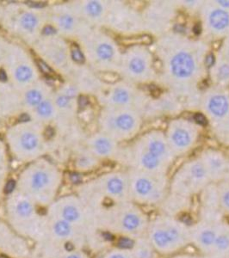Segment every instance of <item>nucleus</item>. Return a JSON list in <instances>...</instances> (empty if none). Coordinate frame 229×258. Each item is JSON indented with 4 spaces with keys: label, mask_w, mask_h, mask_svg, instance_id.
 Listing matches in <instances>:
<instances>
[{
    "label": "nucleus",
    "mask_w": 229,
    "mask_h": 258,
    "mask_svg": "<svg viewBox=\"0 0 229 258\" xmlns=\"http://www.w3.org/2000/svg\"><path fill=\"white\" fill-rule=\"evenodd\" d=\"M146 237L158 254L174 255L191 244V226L174 215L160 214L150 220Z\"/></svg>",
    "instance_id": "f257e3e1"
},
{
    "label": "nucleus",
    "mask_w": 229,
    "mask_h": 258,
    "mask_svg": "<svg viewBox=\"0 0 229 258\" xmlns=\"http://www.w3.org/2000/svg\"><path fill=\"white\" fill-rule=\"evenodd\" d=\"M130 197L139 204L155 206L163 203L167 196V179L163 174L133 170L129 176Z\"/></svg>",
    "instance_id": "f03ea898"
},
{
    "label": "nucleus",
    "mask_w": 229,
    "mask_h": 258,
    "mask_svg": "<svg viewBox=\"0 0 229 258\" xmlns=\"http://www.w3.org/2000/svg\"><path fill=\"white\" fill-rule=\"evenodd\" d=\"M8 141L12 152L21 158H34L44 149L41 129L32 122L19 124L8 133Z\"/></svg>",
    "instance_id": "7ed1b4c3"
},
{
    "label": "nucleus",
    "mask_w": 229,
    "mask_h": 258,
    "mask_svg": "<svg viewBox=\"0 0 229 258\" xmlns=\"http://www.w3.org/2000/svg\"><path fill=\"white\" fill-rule=\"evenodd\" d=\"M210 180L205 167L200 159L189 162L175 175L173 182L174 196L188 199L189 197L203 191Z\"/></svg>",
    "instance_id": "20e7f679"
},
{
    "label": "nucleus",
    "mask_w": 229,
    "mask_h": 258,
    "mask_svg": "<svg viewBox=\"0 0 229 258\" xmlns=\"http://www.w3.org/2000/svg\"><path fill=\"white\" fill-rule=\"evenodd\" d=\"M81 38L85 53L92 64L101 68H110L120 63L118 47L111 39L89 30Z\"/></svg>",
    "instance_id": "39448f33"
},
{
    "label": "nucleus",
    "mask_w": 229,
    "mask_h": 258,
    "mask_svg": "<svg viewBox=\"0 0 229 258\" xmlns=\"http://www.w3.org/2000/svg\"><path fill=\"white\" fill-rule=\"evenodd\" d=\"M101 126L105 135L112 139H126L136 132L139 126L138 114L126 108H109L102 113Z\"/></svg>",
    "instance_id": "423d86ee"
},
{
    "label": "nucleus",
    "mask_w": 229,
    "mask_h": 258,
    "mask_svg": "<svg viewBox=\"0 0 229 258\" xmlns=\"http://www.w3.org/2000/svg\"><path fill=\"white\" fill-rule=\"evenodd\" d=\"M6 63L12 81L18 88L26 90L37 80V71L29 55L24 50L16 46H7Z\"/></svg>",
    "instance_id": "0eeeda50"
},
{
    "label": "nucleus",
    "mask_w": 229,
    "mask_h": 258,
    "mask_svg": "<svg viewBox=\"0 0 229 258\" xmlns=\"http://www.w3.org/2000/svg\"><path fill=\"white\" fill-rule=\"evenodd\" d=\"M150 219L146 212L134 204H126L118 217L119 231L136 238L146 236Z\"/></svg>",
    "instance_id": "6e6552de"
},
{
    "label": "nucleus",
    "mask_w": 229,
    "mask_h": 258,
    "mask_svg": "<svg viewBox=\"0 0 229 258\" xmlns=\"http://www.w3.org/2000/svg\"><path fill=\"white\" fill-rule=\"evenodd\" d=\"M221 221L201 220L191 226V244L203 255H211L214 242L220 231Z\"/></svg>",
    "instance_id": "1a4fd4ad"
},
{
    "label": "nucleus",
    "mask_w": 229,
    "mask_h": 258,
    "mask_svg": "<svg viewBox=\"0 0 229 258\" xmlns=\"http://www.w3.org/2000/svg\"><path fill=\"white\" fill-rule=\"evenodd\" d=\"M53 23L56 28L64 35H80L82 36L88 30H86L82 19L77 15L73 7L60 6L53 9Z\"/></svg>",
    "instance_id": "9d476101"
},
{
    "label": "nucleus",
    "mask_w": 229,
    "mask_h": 258,
    "mask_svg": "<svg viewBox=\"0 0 229 258\" xmlns=\"http://www.w3.org/2000/svg\"><path fill=\"white\" fill-rule=\"evenodd\" d=\"M43 16L35 10H23L13 18L12 27L23 38L34 40L41 30Z\"/></svg>",
    "instance_id": "9b49d317"
},
{
    "label": "nucleus",
    "mask_w": 229,
    "mask_h": 258,
    "mask_svg": "<svg viewBox=\"0 0 229 258\" xmlns=\"http://www.w3.org/2000/svg\"><path fill=\"white\" fill-rule=\"evenodd\" d=\"M124 74L133 80H144L150 68V60L147 53L134 49L127 52L122 59Z\"/></svg>",
    "instance_id": "f8f14e48"
},
{
    "label": "nucleus",
    "mask_w": 229,
    "mask_h": 258,
    "mask_svg": "<svg viewBox=\"0 0 229 258\" xmlns=\"http://www.w3.org/2000/svg\"><path fill=\"white\" fill-rule=\"evenodd\" d=\"M168 139L171 151L178 153H185L193 144L194 130L186 122L175 121L169 128Z\"/></svg>",
    "instance_id": "ddd939ff"
},
{
    "label": "nucleus",
    "mask_w": 229,
    "mask_h": 258,
    "mask_svg": "<svg viewBox=\"0 0 229 258\" xmlns=\"http://www.w3.org/2000/svg\"><path fill=\"white\" fill-rule=\"evenodd\" d=\"M200 160L205 167L210 182H222L226 178L229 162L222 154L214 151H207Z\"/></svg>",
    "instance_id": "4468645a"
},
{
    "label": "nucleus",
    "mask_w": 229,
    "mask_h": 258,
    "mask_svg": "<svg viewBox=\"0 0 229 258\" xmlns=\"http://www.w3.org/2000/svg\"><path fill=\"white\" fill-rule=\"evenodd\" d=\"M169 68L175 79L185 80L193 76L197 64L191 53L187 51H180L170 58Z\"/></svg>",
    "instance_id": "2eb2a0df"
},
{
    "label": "nucleus",
    "mask_w": 229,
    "mask_h": 258,
    "mask_svg": "<svg viewBox=\"0 0 229 258\" xmlns=\"http://www.w3.org/2000/svg\"><path fill=\"white\" fill-rule=\"evenodd\" d=\"M103 188L111 198L126 201L130 197V181L124 174L113 173L103 179Z\"/></svg>",
    "instance_id": "dca6fc26"
},
{
    "label": "nucleus",
    "mask_w": 229,
    "mask_h": 258,
    "mask_svg": "<svg viewBox=\"0 0 229 258\" xmlns=\"http://www.w3.org/2000/svg\"><path fill=\"white\" fill-rule=\"evenodd\" d=\"M134 91L130 86L118 85L113 86L107 93L103 94V103L109 108H126L130 109L134 102Z\"/></svg>",
    "instance_id": "f3484780"
},
{
    "label": "nucleus",
    "mask_w": 229,
    "mask_h": 258,
    "mask_svg": "<svg viewBox=\"0 0 229 258\" xmlns=\"http://www.w3.org/2000/svg\"><path fill=\"white\" fill-rule=\"evenodd\" d=\"M73 9L81 19L91 23H100L105 18L106 5L101 1H83L73 5Z\"/></svg>",
    "instance_id": "a211bd4d"
},
{
    "label": "nucleus",
    "mask_w": 229,
    "mask_h": 258,
    "mask_svg": "<svg viewBox=\"0 0 229 258\" xmlns=\"http://www.w3.org/2000/svg\"><path fill=\"white\" fill-rule=\"evenodd\" d=\"M143 149L167 165L173 161L174 153L171 149L168 147L167 142L161 134L155 135L153 133V135H147L145 141V148Z\"/></svg>",
    "instance_id": "6ab92c4d"
},
{
    "label": "nucleus",
    "mask_w": 229,
    "mask_h": 258,
    "mask_svg": "<svg viewBox=\"0 0 229 258\" xmlns=\"http://www.w3.org/2000/svg\"><path fill=\"white\" fill-rule=\"evenodd\" d=\"M89 148L94 155L108 158L117 151V144L114 139L105 134H97L89 139Z\"/></svg>",
    "instance_id": "aec40b11"
},
{
    "label": "nucleus",
    "mask_w": 229,
    "mask_h": 258,
    "mask_svg": "<svg viewBox=\"0 0 229 258\" xmlns=\"http://www.w3.org/2000/svg\"><path fill=\"white\" fill-rule=\"evenodd\" d=\"M206 109L214 119H223L229 114V97L223 93H214L206 101Z\"/></svg>",
    "instance_id": "412c9836"
},
{
    "label": "nucleus",
    "mask_w": 229,
    "mask_h": 258,
    "mask_svg": "<svg viewBox=\"0 0 229 258\" xmlns=\"http://www.w3.org/2000/svg\"><path fill=\"white\" fill-rule=\"evenodd\" d=\"M207 24L214 32H225L229 30V9L215 7L207 12Z\"/></svg>",
    "instance_id": "4be33fe9"
},
{
    "label": "nucleus",
    "mask_w": 229,
    "mask_h": 258,
    "mask_svg": "<svg viewBox=\"0 0 229 258\" xmlns=\"http://www.w3.org/2000/svg\"><path fill=\"white\" fill-rule=\"evenodd\" d=\"M47 45L45 42L43 46V52H46L47 56L50 61L55 64L57 67H65V64L68 62V54H67V48L65 44L62 41L60 40H49Z\"/></svg>",
    "instance_id": "5701e85b"
},
{
    "label": "nucleus",
    "mask_w": 229,
    "mask_h": 258,
    "mask_svg": "<svg viewBox=\"0 0 229 258\" xmlns=\"http://www.w3.org/2000/svg\"><path fill=\"white\" fill-rule=\"evenodd\" d=\"M49 89L43 84H34L25 90L24 95V106L28 109H35L40 103L47 99Z\"/></svg>",
    "instance_id": "b1692460"
},
{
    "label": "nucleus",
    "mask_w": 229,
    "mask_h": 258,
    "mask_svg": "<svg viewBox=\"0 0 229 258\" xmlns=\"http://www.w3.org/2000/svg\"><path fill=\"white\" fill-rule=\"evenodd\" d=\"M216 257L227 258L229 256V224L222 221L220 231L214 242L211 255Z\"/></svg>",
    "instance_id": "393cba45"
},
{
    "label": "nucleus",
    "mask_w": 229,
    "mask_h": 258,
    "mask_svg": "<svg viewBox=\"0 0 229 258\" xmlns=\"http://www.w3.org/2000/svg\"><path fill=\"white\" fill-rule=\"evenodd\" d=\"M30 188L35 192H40L47 188L52 182V175L47 168L37 167L30 175Z\"/></svg>",
    "instance_id": "a878e982"
},
{
    "label": "nucleus",
    "mask_w": 229,
    "mask_h": 258,
    "mask_svg": "<svg viewBox=\"0 0 229 258\" xmlns=\"http://www.w3.org/2000/svg\"><path fill=\"white\" fill-rule=\"evenodd\" d=\"M133 258H157V254L153 245L146 236L136 238L131 247Z\"/></svg>",
    "instance_id": "bb28decb"
},
{
    "label": "nucleus",
    "mask_w": 229,
    "mask_h": 258,
    "mask_svg": "<svg viewBox=\"0 0 229 258\" xmlns=\"http://www.w3.org/2000/svg\"><path fill=\"white\" fill-rule=\"evenodd\" d=\"M57 109L54 100L48 97L34 109L35 117L38 120H53L55 117Z\"/></svg>",
    "instance_id": "cd10ccee"
},
{
    "label": "nucleus",
    "mask_w": 229,
    "mask_h": 258,
    "mask_svg": "<svg viewBox=\"0 0 229 258\" xmlns=\"http://www.w3.org/2000/svg\"><path fill=\"white\" fill-rule=\"evenodd\" d=\"M217 188L220 211L222 214L229 216V182H220Z\"/></svg>",
    "instance_id": "c85d7f7f"
},
{
    "label": "nucleus",
    "mask_w": 229,
    "mask_h": 258,
    "mask_svg": "<svg viewBox=\"0 0 229 258\" xmlns=\"http://www.w3.org/2000/svg\"><path fill=\"white\" fill-rule=\"evenodd\" d=\"M215 80L220 84L229 83V62L227 60L220 61L215 66Z\"/></svg>",
    "instance_id": "c756f323"
},
{
    "label": "nucleus",
    "mask_w": 229,
    "mask_h": 258,
    "mask_svg": "<svg viewBox=\"0 0 229 258\" xmlns=\"http://www.w3.org/2000/svg\"><path fill=\"white\" fill-rule=\"evenodd\" d=\"M73 99H74V97H72L65 91H63L62 93H59L56 96L54 102H55L58 109L71 110L73 109Z\"/></svg>",
    "instance_id": "7c9ffc66"
},
{
    "label": "nucleus",
    "mask_w": 229,
    "mask_h": 258,
    "mask_svg": "<svg viewBox=\"0 0 229 258\" xmlns=\"http://www.w3.org/2000/svg\"><path fill=\"white\" fill-rule=\"evenodd\" d=\"M54 232L56 234L62 237V238H65L70 235L71 232H72V229H71L70 225L68 223V221L66 220H60L57 223L54 225Z\"/></svg>",
    "instance_id": "2f4dec72"
},
{
    "label": "nucleus",
    "mask_w": 229,
    "mask_h": 258,
    "mask_svg": "<svg viewBox=\"0 0 229 258\" xmlns=\"http://www.w3.org/2000/svg\"><path fill=\"white\" fill-rule=\"evenodd\" d=\"M96 164V160L91 155L88 154H82L79 157V159L77 160V164L78 167L83 170H87L90 168L93 167Z\"/></svg>",
    "instance_id": "473e14b6"
},
{
    "label": "nucleus",
    "mask_w": 229,
    "mask_h": 258,
    "mask_svg": "<svg viewBox=\"0 0 229 258\" xmlns=\"http://www.w3.org/2000/svg\"><path fill=\"white\" fill-rule=\"evenodd\" d=\"M63 217L68 222H74V221L79 220L80 212L74 206H67L63 210Z\"/></svg>",
    "instance_id": "72a5a7b5"
},
{
    "label": "nucleus",
    "mask_w": 229,
    "mask_h": 258,
    "mask_svg": "<svg viewBox=\"0 0 229 258\" xmlns=\"http://www.w3.org/2000/svg\"><path fill=\"white\" fill-rule=\"evenodd\" d=\"M17 211L22 217H29L32 214V205L27 201H21L17 205Z\"/></svg>",
    "instance_id": "f704fd0d"
},
{
    "label": "nucleus",
    "mask_w": 229,
    "mask_h": 258,
    "mask_svg": "<svg viewBox=\"0 0 229 258\" xmlns=\"http://www.w3.org/2000/svg\"><path fill=\"white\" fill-rule=\"evenodd\" d=\"M106 258H133V255L130 249L120 248L118 250L109 253Z\"/></svg>",
    "instance_id": "c9c22d12"
},
{
    "label": "nucleus",
    "mask_w": 229,
    "mask_h": 258,
    "mask_svg": "<svg viewBox=\"0 0 229 258\" xmlns=\"http://www.w3.org/2000/svg\"><path fill=\"white\" fill-rule=\"evenodd\" d=\"M71 56L74 59V61L78 62V63H82L85 60V56L82 51L80 49V47L78 46H73L72 49H71Z\"/></svg>",
    "instance_id": "e433bc0d"
},
{
    "label": "nucleus",
    "mask_w": 229,
    "mask_h": 258,
    "mask_svg": "<svg viewBox=\"0 0 229 258\" xmlns=\"http://www.w3.org/2000/svg\"><path fill=\"white\" fill-rule=\"evenodd\" d=\"M6 49H7V46H6V43L4 42L3 40L0 38V64L3 63L4 60H5Z\"/></svg>",
    "instance_id": "4c0bfd02"
},
{
    "label": "nucleus",
    "mask_w": 229,
    "mask_h": 258,
    "mask_svg": "<svg viewBox=\"0 0 229 258\" xmlns=\"http://www.w3.org/2000/svg\"><path fill=\"white\" fill-rule=\"evenodd\" d=\"M5 159H6V150L3 143L0 141V169L3 167L5 164Z\"/></svg>",
    "instance_id": "58836bf2"
},
{
    "label": "nucleus",
    "mask_w": 229,
    "mask_h": 258,
    "mask_svg": "<svg viewBox=\"0 0 229 258\" xmlns=\"http://www.w3.org/2000/svg\"><path fill=\"white\" fill-rule=\"evenodd\" d=\"M15 181H14V180H10L9 182L6 183L5 190H6V192L7 194L12 193V191H13V189L15 188Z\"/></svg>",
    "instance_id": "ea45409f"
},
{
    "label": "nucleus",
    "mask_w": 229,
    "mask_h": 258,
    "mask_svg": "<svg viewBox=\"0 0 229 258\" xmlns=\"http://www.w3.org/2000/svg\"><path fill=\"white\" fill-rule=\"evenodd\" d=\"M38 64L40 68H41V70L45 73V74H51V68L47 66L44 61H42V60H38Z\"/></svg>",
    "instance_id": "a19ab883"
},
{
    "label": "nucleus",
    "mask_w": 229,
    "mask_h": 258,
    "mask_svg": "<svg viewBox=\"0 0 229 258\" xmlns=\"http://www.w3.org/2000/svg\"><path fill=\"white\" fill-rule=\"evenodd\" d=\"M195 119L197 120V122H199L201 124H206L207 123V120H206L205 118L202 114H197L196 116H195Z\"/></svg>",
    "instance_id": "79ce46f5"
},
{
    "label": "nucleus",
    "mask_w": 229,
    "mask_h": 258,
    "mask_svg": "<svg viewBox=\"0 0 229 258\" xmlns=\"http://www.w3.org/2000/svg\"><path fill=\"white\" fill-rule=\"evenodd\" d=\"M173 258H201V256L191 255V254H181V255H175Z\"/></svg>",
    "instance_id": "37998d69"
},
{
    "label": "nucleus",
    "mask_w": 229,
    "mask_h": 258,
    "mask_svg": "<svg viewBox=\"0 0 229 258\" xmlns=\"http://www.w3.org/2000/svg\"><path fill=\"white\" fill-rule=\"evenodd\" d=\"M218 6L223 9H229V1H216Z\"/></svg>",
    "instance_id": "c03bdc74"
},
{
    "label": "nucleus",
    "mask_w": 229,
    "mask_h": 258,
    "mask_svg": "<svg viewBox=\"0 0 229 258\" xmlns=\"http://www.w3.org/2000/svg\"><path fill=\"white\" fill-rule=\"evenodd\" d=\"M71 180L74 182H79L80 181V176L79 174H71Z\"/></svg>",
    "instance_id": "a18cd8bd"
},
{
    "label": "nucleus",
    "mask_w": 229,
    "mask_h": 258,
    "mask_svg": "<svg viewBox=\"0 0 229 258\" xmlns=\"http://www.w3.org/2000/svg\"><path fill=\"white\" fill-rule=\"evenodd\" d=\"M54 32H55V30H53V28L50 26L47 27V28H46L44 30L45 35H53V33Z\"/></svg>",
    "instance_id": "49530a36"
},
{
    "label": "nucleus",
    "mask_w": 229,
    "mask_h": 258,
    "mask_svg": "<svg viewBox=\"0 0 229 258\" xmlns=\"http://www.w3.org/2000/svg\"><path fill=\"white\" fill-rule=\"evenodd\" d=\"M224 53H225V57H226V60L229 62V41L228 43L225 45V48H224Z\"/></svg>",
    "instance_id": "de8ad7c7"
},
{
    "label": "nucleus",
    "mask_w": 229,
    "mask_h": 258,
    "mask_svg": "<svg viewBox=\"0 0 229 258\" xmlns=\"http://www.w3.org/2000/svg\"><path fill=\"white\" fill-rule=\"evenodd\" d=\"M214 59L213 55H209L208 56V58H207V64H209V66H212V64H214Z\"/></svg>",
    "instance_id": "09e8293b"
},
{
    "label": "nucleus",
    "mask_w": 229,
    "mask_h": 258,
    "mask_svg": "<svg viewBox=\"0 0 229 258\" xmlns=\"http://www.w3.org/2000/svg\"><path fill=\"white\" fill-rule=\"evenodd\" d=\"M7 79V75L4 71H0V80L1 81H5Z\"/></svg>",
    "instance_id": "8fccbe9b"
},
{
    "label": "nucleus",
    "mask_w": 229,
    "mask_h": 258,
    "mask_svg": "<svg viewBox=\"0 0 229 258\" xmlns=\"http://www.w3.org/2000/svg\"><path fill=\"white\" fill-rule=\"evenodd\" d=\"M86 103H87V100H86V98H85V97H80V105L83 106V107H84V106L86 105Z\"/></svg>",
    "instance_id": "3c124183"
},
{
    "label": "nucleus",
    "mask_w": 229,
    "mask_h": 258,
    "mask_svg": "<svg viewBox=\"0 0 229 258\" xmlns=\"http://www.w3.org/2000/svg\"><path fill=\"white\" fill-rule=\"evenodd\" d=\"M66 249H68V250H72V249H74V245L72 243H68L66 244Z\"/></svg>",
    "instance_id": "603ef678"
},
{
    "label": "nucleus",
    "mask_w": 229,
    "mask_h": 258,
    "mask_svg": "<svg viewBox=\"0 0 229 258\" xmlns=\"http://www.w3.org/2000/svg\"><path fill=\"white\" fill-rule=\"evenodd\" d=\"M201 258H220L216 257V256H214V255H202Z\"/></svg>",
    "instance_id": "864d4df0"
},
{
    "label": "nucleus",
    "mask_w": 229,
    "mask_h": 258,
    "mask_svg": "<svg viewBox=\"0 0 229 258\" xmlns=\"http://www.w3.org/2000/svg\"><path fill=\"white\" fill-rule=\"evenodd\" d=\"M224 181H227V182H229V167H228V170H227V174H226V178H225V180Z\"/></svg>",
    "instance_id": "5fc2aeb1"
},
{
    "label": "nucleus",
    "mask_w": 229,
    "mask_h": 258,
    "mask_svg": "<svg viewBox=\"0 0 229 258\" xmlns=\"http://www.w3.org/2000/svg\"><path fill=\"white\" fill-rule=\"evenodd\" d=\"M68 258H81L79 256V255H71V256H69Z\"/></svg>",
    "instance_id": "6e6d98bb"
},
{
    "label": "nucleus",
    "mask_w": 229,
    "mask_h": 258,
    "mask_svg": "<svg viewBox=\"0 0 229 258\" xmlns=\"http://www.w3.org/2000/svg\"><path fill=\"white\" fill-rule=\"evenodd\" d=\"M0 258H9V257H7V256H6V255H0Z\"/></svg>",
    "instance_id": "4d7b16f0"
},
{
    "label": "nucleus",
    "mask_w": 229,
    "mask_h": 258,
    "mask_svg": "<svg viewBox=\"0 0 229 258\" xmlns=\"http://www.w3.org/2000/svg\"><path fill=\"white\" fill-rule=\"evenodd\" d=\"M227 258H229V256H228V257H227Z\"/></svg>",
    "instance_id": "13d9d810"
}]
</instances>
